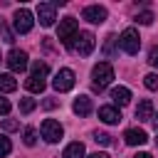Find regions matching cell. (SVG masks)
I'll list each match as a JSON object with an SVG mask.
<instances>
[{"mask_svg":"<svg viewBox=\"0 0 158 158\" xmlns=\"http://www.w3.org/2000/svg\"><path fill=\"white\" fill-rule=\"evenodd\" d=\"M40 131H42V138H44L47 143H57V141L64 136L62 123H59V121H54V118H44V121H42V126H40Z\"/></svg>","mask_w":158,"mask_h":158,"instance_id":"5","label":"cell"},{"mask_svg":"<svg viewBox=\"0 0 158 158\" xmlns=\"http://www.w3.org/2000/svg\"><path fill=\"white\" fill-rule=\"evenodd\" d=\"M47 74H49V67H47L44 62H40V59H37V62H32V74H30V77H37V79H44Z\"/></svg>","mask_w":158,"mask_h":158,"instance_id":"19","label":"cell"},{"mask_svg":"<svg viewBox=\"0 0 158 158\" xmlns=\"http://www.w3.org/2000/svg\"><path fill=\"white\" fill-rule=\"evenodd\" d=\"M0 37H2L5 42H15V35H12V32L5 27V22H0Z\"/></svg>","mask_w":158,"mask_h":158,"instance_id":"27","label":"cell"},{"mask_svg":"<svg viewBox=\"0 0 158 158\" xmlns=\"http://www.w3.org/2000/svg\"><path fill=\"white\" fill-rule=\"evenodd\" d=\"M99 118H101L104 123H118V121H121V111H118L116 106H101V109H99Z\"/></svg>","mask_w":158,"mask_h":158,"instance_id":"13","label":"cell"},{"mask_svg":"<svg viewBox=\"0 0 158 158\" xmlns=\"http://www.w3.org/2000/svg\"><path fill=\"white\" fill-rule=\"evenodd\" d=\"M12 25H15V32H20V35H27V32L32 30V25H35V20H32V12H30L27 7H20V10H15Z\"/></svg>","mask_w":158,"mask_h":158,"instance_id":"6","label":"cell"},{"mask_svg":"<svg viewBox=\"0 0 158 158\" xmlns=\"http://www.w3.org/2000/svg\"><path fill=\"white\" fill-rule=\"evenodd\" d=\"M0 114H2V116L10 114V101H7L5 96H0Z\"/></svg>","mask_w":158,"mask_h":158,"instance_id":"30","label":"cell"},{"mask_svg":"<svg viewBox=\"0 0 158 158\" xmlns=\"http://www.w3.org/2000/svg\"><path fill=\"white\" fill-rule=\"evenodd\" d=\"M44 79H37V77H27V81H25V86L32 91V94H40V91H44Z\"/></svg>","mask_w":158,"mask_h":158,"instance_id":"18","label":"cell"},{"mask_svg":"<svg viewBox=\"0 0 158 158\" xmlns=\"http://www.w3.org/2000/svg\"><path fill=\"white\" fill-rule=\"evenodd\" d=\"M17 126H20V123L12 121V118H5V121H2V131H17Z\"/></svg>","mask_w":158,"mask_h":158,"instance_id":"29","label":"cell"},{"mask_svg":"<svg viewBox=\"0 0 158 158\" xmlns=\"http://www.w3.org/2000/svg\"><path fill=\"white\" fill-rule=\"evenodd\" d=\"M156 146H158V133H156Z\"/></svg>","mask_w":158,"mask_h":158,"instance_id":"35","label":"cell"},{"mask_svg":"<svg viewBox=\"0 0 158 158\" xmlns=\"http://www.w3.org/2000/svg\"><path fill=\"white\" fill-rule=\"evenodd\" d=\"M77 32H79L77 20H74V17H64V20L59 22V32H57V37H59V42L69 49L72 42H74V37H77Z\"/></svg>","mask_w":158,"mask_h":158,"instance_id":"3","label":"cell"},{"mask_svg":"<svg viewBox=\"0 0 158 158\" xmlns=\"http://www.w3.org/2000/svg\"><path fill=\"white\" fill-rule=\"evenodd\" d=\"M35 106H37L35 99H20V111H22V114H30Z\"/></svg>","mask_w":158,"mask_h":158,"instance_id":"23","label":"cell"},{"mask_svg":"<svg viewBox=\"0 0 158 158\" xmlns=\"http://www.w3.org/2000/svg\"><path fill=\"white\" fill-rule=\"evenodd\" d=\"M10 151H12V143H10V138H7V136H0V158H2V156H7Z\"/></svg>","mask_w":158,"mask_h":158,"instance_id":"25","label":"cell"},{"mask_svg":"<svg viewBox=\"0 0 158 158\" xmlns=\"http://www.w3.org/2000/svg\"><path fill=\"white\" fill-rule=\"evenodd\" d=\"M118 44H121V49H123L126 54H138V49H141V37H138V32H136L133 27H126V30L121 32V37H118Z\"/></svg>","mask_w":158,"mask_h":158,"instance_id":"4","label":"cell"},{"mask_svg":"<svg viewBox=\"0 0 158 158\" xmlns=\"http://www.w3.org/2000/svg\"><path fill=\"white\" fill-rule=\"evenodd\" d=\"M91 79H94V89L101 91L104 86L111 84V79H114V67H111L109 62H99V64L91 69Z\"/></svg>","mask_w":158,"mask_h":158,"instance_id":"1","label":"cell"},{"mask_svg":"<svg viewBox=\"0 0 158 158\" xmlns=\"http://www.w3.org/2000/svg\"><path fill=\"white\" fill-rule=\"evenodd\" d=\"M72 109H74V114H77V116H89V114H91V99H89L86 94H81V96H77V99H74Z\"/></svg>","mask_w":158,"mask_h":158,"instance_id":"12","label":"cell"},{"mask_svg":"<svg viewBox=\"0 0 158 158\" xmlns=\"http://www.w3.org/2000/svg\"><path fill=\"white\" fill-rule=\"evenodd\" d=\"M81 17L89 20V22H94V25H101V22L106 20V7H101V5H89V7H84Z\"/></svg>","mask_w":158,"mask_h":158,"instance_id":"10","label":"cell"},{"mask_svg":"<svg viewBox=\"0 0 158 158\" xmlns=\"http://www.w3.org/2000/svg\"><path fill=\"white\" fill-rule=\"evenodd\" d=\"M116 35H109L106 37V42H104V57H114L116 54Z\"/></svg>","mask_w":158,"mask_h":158,"instance_id":"20","label":"cell"},{"mask_svg":"<svg viewBox=\"0 0 158 158\" xmlns=\"http://www.w3.org/2000/svg\"><path fill=\"white\" fill-rule=\"evenodd\" d=\"M22 141H25V146H35V143H37V131H35L32 126H27L25 133H22Z\"/></svg>","mask_w":158,"mask_h":158,"instance_id":"21","label":"cell"},{"mask_svg":"<svg viewBox=\"0 0 158 158\" xmlns=\"http://www.w3.org/2000/svg\"><path fill=\"white\" fill-rule=\"evenodd\" d=\"M52 86H54L57 91H69V89L74 86V72H72V69H59V72L54 74V79H52Z\"/></svg>","mask_w":158,"mask_h":158,"instance_id":"9","label":"cell"},{"mask_svg":"<svg viewBox=\"0 0 158 158\" xmlns=\"http://www.w3.org/2000/svg\"><path fill=\"white\" fill-rule=\"evenodd\" d=\"M5 62H7L10 72H25V69H27V52H22V49H10L7 57H5Z\"/></svg>","mask_w":158,"mask_h":158,"instance_id":"8","label":"cell"},{"mask_svg":"<svg viewBox=\"0 0 158 158\" xmlns=\"http://www.w3.org/2000/svg\"><path fill=\"white\" fill-rule=\"evenodd\" d=\"M62 158H86V151H84V143H79V141H74V143H69V146L64 148V153H62Z\"/></svg>","mask_w":158,"mask_h":158,"instance_id":"16","label":"cell"},{"mask_svg":"<svg viewBox=\"0 0 158 158\" xmlns=\"http://www.w3.org/2000/svg\"><path fill=\"white\" fill-rule=\"evenodd\" d=\"M86 158H109V156H106V153H99V151H96V153H91V156H86Z\"/></svg>","mask_w":158,"mask_h":158,"instance_id":"32","label":"cell"},{"mask_svg":"<svg viewBox=\"0 0 158 158\" xmlns=\"http://www.w3.org/2000/svg\"><path fill=\"white\" fill-rule=\"evenodd\" d=\"M156 17H153V12H141V15H136V22L138 25H151Z\"/></svg>","mask_w":158,"mask_h":158,"instance_id":"26","label":"cell"},{"mask_svg":"<svg viewBox=\"0 0 158 158\" xmlns=\"http://www.w3.org/2000/svg\"><path fill=\"white\" fill-rule=\"evenodd\" d=\"M153 121H156V128H158V116H153Z\"/></svg>","mask_w":158,"mask_h":158,"instance_id":"34","label":"cell"},{"mask_svg":"<svg viewBox=\"0 0 158 158\" xmlns=\"http://www.w3.org/2000/svg\"><path fill=\"white\" fill-rule=\"evenodd\" d=\"M94 141H96L99 146H109V143H111V136L104 133V131H94Z\"/></svg>","mask_w":158,"mask_h":158,"instance_id":"24","label":"cell"},{"mask_svg":"<svg viewBox=\"0 0 158 158\" xmlns=\"http://www.w3.org/2000/svg\"><path fill=\"white\" fill-rule=\"evenodd\" d=\"M123 141H126L128 146H143V143L148 141V133H146L143 128H128V131L123 133Z\"/></svg>","mask_w":158,"mask_h":158,"instance_id":"11","label":"cell"},{"mask_svg":"<svg viewBox=\"0 0 158 158\" xmlns=\"http://www.w3.org/2000/svg\"><path fill=\"white\" fill-rule=\"evenodd\" d=\"M111 99H114L116 106H126V104L131 101V91H128L126 86H114V89H111Z\"/></svg>","mask_w":158,"mask_h":158,"instance_id":"15","label":"cell"},{"mask_svg":"<svg viewBox=\"0 0 158 158\" xmlns=\"http://www.w3.org/2000/svg\"><path fill=\"white\" fill-rule=\"evenodd\" d=\"M143 84H146V89H151V91H158V74H146L143 77Z\"/></svg>","mask_w":158,"mask_h":158,"instance_id":"22","label":"cell"},{"mask_svg":"<svg viewBox=\"0 0 158 158\" xmlns=\"http://www.w3.org/2000/svg\"><path fill=\"white\" fill-rule=\"evenodd\" d=\"M136 118H138V121H151V118H153V101H151V99H143V101L136 106Z\"/></svg>","mask_w":158,"mask_h":158,"instance_id":"14","label":"cell"},{"mask_svg":"<svg viewBox=\"0 0 158 158\" xmlns=\"http://www.w3.org/2000/svg\"><path fill=\"white\" fill-rule=\"evenodd\" d=\"M94 47H96V37L91 32H77V37H74V42H72L69 49L77 52V54H81V57H86V54L94 52Z\"/></svg>","mask_w":158,"mask_h":158,"instance_id":"2","label":"cell"},{"mask_svg":"<svg viewBox=\"0 0 158 158\" xmlns=\"http://www.w3.org/2000/svg\"><path fill=\"white\" fill-rule=\"evenodd\" d=\"M42 106H44V109H54V106H57V101H54V99H44V101H42Z\"/></svg>","mask_w":158,"mask_h":158,"instance_id":"31","label":"cell"},{"mask_svg":"<svg viewBox=\"0 0 158 158\" xmlns=\"http://www.w3.org/2000/svg\"><path fill=\"white\" fill-rule=\"evenodd\" d=\"M37 17H40L42 27H52L54 20H57V5L54 2H40L37 5Z\"/></svg>","mask_w":158,"mask_h":158,"instance_id":"7","label":"cell"},{"mask_svg":"<svg viewBox=\"0 0 158 158\" xmlns=\"http://www.w3.org/2000/svg\"><path fill=\"white\" fill-rule=\"evenodd\" d=\"M148 64L158 69V44H156V47H151V52H148Z\"/></svg>","mask_w":158,"mask_h":158,"instance_id":"28","label":"cell"},{"mask_svg":"<svg viewBox=\"0 0 158 158\" xmlns=\"http://www.w3.org/2000/svg\"><path fill=\"white\" fill-rule=\"evenodd\" d=\"M15 89H17L15 77H12V74H0V91L10 94V91H15Z\"/></svg>","mask_w":158,"mask_h":158,"instance_id":"17","label":"cell"},{"mask_svg":"<svg viewBox=\"0 0 158 158\" xmlns=\"http://www.w3.org/2000/svg\"><path fill=\"white\" fill-rule=\"evenodd\" d=\"M133 158H153V156H151V153H136Z\"/></svg>","mask_w":158,"mask_h":158,"instance_id":"33","label":"cell"}]
</instances>
